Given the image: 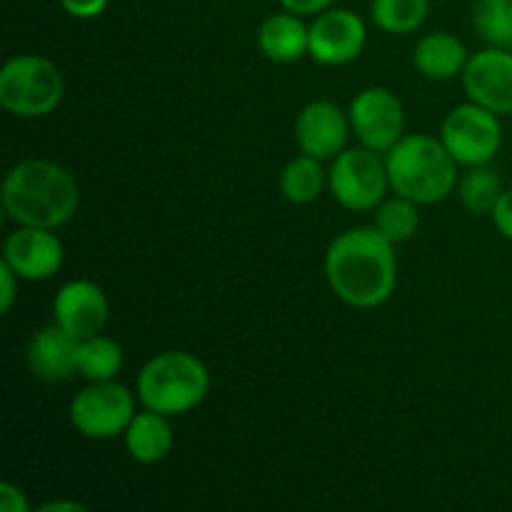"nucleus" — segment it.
Returning <instances> with one entry per match:
<instances>
[{
    "mask_svg": "<svg viewBox=\"0 0 512 512\" xmlns=\"http://www.w3.org/2000/svg\"><path fill=\"white\" fill-rule=\"evenodd\" d=\"M395 245L375 228H350L325 253L330 290L350 308H378L393 295L398 280Z\"/></svg>",
    "mask_w": 512,
    "mask_h": 512,
    "instance_id": "f257e3e1",
    "label": "nucleus"
},
{
    "mask_svg": "<svg viewBox=\"0 0 512 512\" xmlns=\"http://www.w3.org/2000/svg\"><path fill=\"white\" fill-rule=\"evenodd\" d=\"M78 203V183L53 160H23L3 180V208L18 225L55 230L73 218Z\"/></svg>",
    "mask_w": 512,
    "mask_h": 512,
    "instance_id": "f03ea898",
    "label": "nucleus"
},
{
    "mask_svg": "<svg viewBox=\"0 0 512 512\" xmlns=\"http://www.w3.org/2000/svg\"><path fill=\"white\" fill-rule=\"evenodd\" d=\"M390 188L418 205H435L458 188V163L443 140L433 135H403L385 153Z\"/></svg>",
    "mask_w": 512,
    "mask_h": 512,
    "instance_id": "7ed1b4c3",
    "label": "nucleus"
},
{
    "mask_svg": "<svg viewBox=\"0 0 512 512\" xmlns=\"http://www.w3.org/2000/svg\"><path fill=\"white\" fill-rule=\"evenodd\" d=\"M135 388L143 408L175 418L205 400L210 390L208 365L185 350H165L145 363Z\"/></svg>",
    "mask_w": 512,
    "mask_h": 512,
    "instance_id": "20e7f679",
    "label": "nucleus"
},
{
    "mask_svg": "<svg viewBox=\"0 0 512 512\" xmlns=\"http://www.w3.org/2000/svg\"><path fill=\"white\" fill-rule=\"evenodd\" d=\"M63 93V75L43 55H15L0 70V105L20 118L53 113Z\"/></svg>",
    "mask_w": 512,
    "mask_h": 512,
    "instance_id": "39448f33",
    "label": "nucleus"
},
{
    "mask_svg": "<svg viewBox=\"0 0 512 512\" xmlns=\"http://www.w3.org/2000/svg\"><path fill=\"white\" fill-rule=\"evenodd\" d=\"M440 140L463 168L488 165L503 145L500 115L468 100L445 115Z\"/></svg>",
    "mask_w": 512,
    "mask_h": 512,
    "instance_id": "423d86ee",
    "label": "nucleus"
},
{
    "mask_svg": "<svg viewBox=\"0 0 512 512\" xmlns=\"http://www.w3.org/2000/svg\"><path fill=\"white\" fill-rule=\"evenodd\" d=\"M328 188L333 198L353 213L375 210L390 188L385 160L368 148L343 150L328 170Z\"/></svg>",
    "mask_w": 512,
    "mask_h": 512,
    "instance_id": "0eeeda50",
    "label": "nucleus"
},
{
    "mask_svg": "<svg viewBox=\"0 0 512 512\" xmlns=\"http://www.w3.org/2000/svg\"><path fill=\"white\" fill-rule=\"evenodd\" d=\"M68 415L70 425L83 438H118L128 430L130 420L135 418V398L125 385L113 383V380L90 383L88 388L75 395Z\"/></svg>",
    "mask_w": 512,
    "mask_h": 512,
    "instance_id": "6e6552de",
    "label": "nucleus"
},
{
    "mask_svg": "<svg viewBox=\"0 0 512 512\" xmlns=\"http://www.w3.org/2000/svg\"><path fill=\"white\" fill-rule=\"evenodd\" d=\"M350 128H353L355 138L360 145L375 153H388L405 130V110L398 95L388 88H373L360 90L350 103Z\"/></svg>",
    "mask_w": 512,
    "mask_h": 512,
    "instance_id": "1a4fd4ad",
    "label": "nucleus"
},
{
    "mask_svg": "<svg viewBox=\"0 0 512 512\" xmlns=\"http://www.w3.org/2000/svg\"><path fill=\"white\" fill-rule=\"evenodd\" d=\"M368 30L363 18L348 8H328L318 13L310 25L308 55L318 65H345L353 63L365 48Z\"/></svg>",
    "mask_w": 512,
    "mask_h": 512,
    "instance_id": "9d476101",
    "label": "nucleus"
},
{
    "mask_svg": "<svg viewBox=\"0 0 512 512\" xmlns=\"http://www.w3.org/2000/svg\"><path fill=\"white\" fill-rule=\"evenodd\" d=\"M63 255V243L50 228L18 225L3 245V263L28 283L53 278L63 265Z\"/></svg>",
    "mask_w": 512,
    "mask_h": 512,
    "instance_id": "9b49d317",
    "label": "nucleus"
},
{
    "mask_svg": "<svg viewBox=\"0 0 512 512\" xmlns=\"http://www.w3.org/2000/svg\"><path fill=\"white\" fill-rule=\"evenodd\" d=\"M468 100L498 115L512 113V50L485 48L468 60L463 70Z\"/></svg>",
    "mask_w": 512,
    "mask_h": 512,
    "instance_id": "f8f14e48",
    "label": "nucleus"
},
{
    "mask_svg": "<svg viewBox=\"0 0 512 512\" xmlns=\"http://www.w3.org/2000/svg\"><path fill=\"white\" fill-rule=\"evenodd\" d=\"M350 130V115L330 100H313L295 120V140L300 150L318 160H333L343 153Z\"/></svg>",
    "mask_w": 512,
    "mask_h": 512,
    "instance_id": "ddd939ff",
    "label": "nucleus"
},
{
    "mask_svg": "<svg viewBox=\"0 0 512 512\" xmlns=\"http://www.w3.org/2000/svg\"><path fill=\"white\" fill-rule=\"evenodd\" d=\"M110 305L103 288L90 280H70L58 290L53 300V318L60 328L83 340L103 333L108 323Z\"/></svg>",
    "mask_w": 512,
    "mask_h": 512,
    "instance_id": "4468645a",
    "label": "nucleus"
},
{
    "mask_svg": "<svg viewBox=\"0 0 512 512\" xmlns=\"http://www.w3.org/2000/svg\"><path fill=\"white\" fill-rule=\"evenodd\" d=\"M80 340L58 323L38 330L28 343V365L35 378L60 383L78 373Z\"/></svg>",
    "mask_w": 512,
    "mask_h": 512,
    "instance_id": "2eb2a0df",
    "label": "nucleus"
},
{
    "mask_svg": "<svg viewBox=\"0 0 512 512\" xmlns=\"http://www.w3.org/2000/svg\"><path fill=\"white\" fill-rule=\"evenodd\" d=\"M308 38L310 28L303 23V15L285 10L263 20L258 30V48L273 63L290 65L308 55Z\"/></svg>",
    "mask_w": 512,
    "mask_h": 512,
    "instance_id": "dca6fc26",
    "label": "nucleus"
},
{
    "mask_svg": "<svg viewBox=\"0 0 512 512\" xmlns=\"http://www.w3.org/2000/svg\"><path fill=\"white\" fill-rule=\"evenodd\" d=\"M123 438L128 455L140 465L160 463L173 450V428L168 423V415H160L148 408L143 413H135Z\"/></svg>",
    "mask_w": 512,
    "mask_h": 512,
    "instance_id": "f3484780",
    "label": "nucleus"
},
{
    "mask_svg": "<svg viewBox=\"0 0 512 512\" xmlns=\"http://www.w3.org/2000/svg\"><path fill=\"white\" fill-rule=\"evenodd\" d=\"M468 50L453 33H428L415 45L413 65L430 80H453L468 65Z\"/></svg>",
    "mask_w": 512,
    "mask_h": 512,
    "instance_id": "a211bd4d",
    "label": "nucleus"
},
{
    "mask_svg": "<svg viewBox=\"0 0 512 512\" xmlns=\"http://www.w3.org/2000/svg\"><path fill=\"white\" fill-rule=\"evenodd\" d=\"M328 183V173L323 170V160L303 153L290 160L280 173V193L293 205H310L318 200Z\"/></svg>",
    "mask_w": 512,
    "mask_h": 512,
    "instance_id": "6ab92c4d",
    "label": "nucleus"
},
{
    "mask_svg": "<svg viewBox=\"0 0 512 512\" xmlns=\"http://www.w3.org/2000/svg\"><path fill=\"white\" fill-rule=\"evenodd\" d=\"M123 368V348L113 338L103 333L80 340L78 348V373L90 383L113 380Z\"/></svg>",
    "mask_w": 512,
    "mask_h": 512,
    "instance_id": "aec40b11",
    "label": "nucleus"
},
{
    "mask_svg": "<svg viewBox=\"0 0 512 512\" xmlns=\"http://www.w3.org/2000/svg\"><path fill=\"white\" fill-rule=\"evenodd\" d=\"M505 193V185L500 175L490 165H475L460 178L458 195L460 203L473 215H490L498 205L500 195Z\"/></svg>",
    "mask_w": 512,
    "mask_h": 512,
    "instance_id": "412c9836",
    "label": "nucleus"
},
{
    "mask_svg": "<svg viewBox=\"0 0 512 512\" xmlns=\"http://www.w3.org/2000/svg\"><path fill=\"white\" fill-rule=\"evenodd\" d=\"M373 228L393 245L408 243L420 228L418 203H413L410 198H403V195L385 198L383 203L375 208Z\"/></svg>",
    "mask_w": 512,
    "mask_h": 512,
    "instance_id": "4be33fe9",
    "label": "nucleus"
},
{
    "mask_svg": "<svg viewBox=\"0 0 512 512\" xmlns=\"http://www.w3.org/2000/svg\"><path fill=\"white\" fill-rule=\"evenodd\" d=\"M430 0H370V15L380 30L408 35L428 20Z\"/></svg>",
    "mask_w": 512,
    "mask_h": 512,
    "instance_id": "5701e85b",
    "label": "nucleus"
},
{
    "mask_svg": "<svg viewBox=\"0 0 512 512\" xmlns=\"http://www.w3.org/2000/svg\"><path fill=\"white\" fill-rule=\"evenodd\" d=\"M473 25L488 45L512 50V0H475Z\"/></svg>",
    "mask_w": 512,
    "mask_h": 512,
    "instance_id": "b1692460",
    "label": "nucleus"
},
{
    "mask_svg": "<svg viewBox=\"0 0 512 512\" xmlns=\"http://www.w3.org/2000/svg\"><path fill=\"white\" fill-rule=\"evenodd\" d=\"M490 218H493L495 230L512 243V188H505V193L500 195L498 205L490 213Z\"/></svg>",
    "mask_w": 512,
    "mask_h": 512,
    "instance_id": "393cba45",
    "label": "nucleus"
},
{
    "mask_svg": "<svg viewBox=\"0 0 512 512\" xmlns=\"http://www.w3.org/2000/svg\"><path fill=\"white\" fill-rule=\"evenodd\" d=\"M18 275L13 273V268H8L5 263H0V313L8 315L10 308L15 305V298H18Z\"/></svg>",
    "mask_w": 512,
    "mask_h": 512,
    "instance_id": "a878e982",
    "label": "nucleus"
},
{
    "mask_svg": "<svg viewBox=\"0 0 512 512\" xmlns=\"http://www.w3.org/2000/svg\"><path fill=\"white\" fill-rule=\"evenodd\" d=\"M63 10L73 18L80 20H90L98 18L105 8H108V0H60Z\"/></svg>",
    "mask_w": 512,
    "mask_h": 512,
    "instance_id": "bb28decb",
    "label": "nucleus"
},
{
    "mask_svg": "<svg viewBox=\"0 0 512 512\" xmlns=\"http://www.w3.org/2000/svg\"><path fill=\"white\" fill-rule=\"evenodd\" d=\"M0 510L3 512H30V503L18 485L0 483Z\"/></svg>",
    "mask_w": 512,
    "mask_h": 512,
    "instance_id": "cd10ccee",
    "label": "nucleus"
},
{
    "mask_svg": "<svg viewBox=\"0 0 512 512\" xmlns=\"http://www.w3.org/2000/svg\"><path fill=\"white\" fill-rule=\"evenodd\" d=\"M285 10L295 15H318L333 5V0H280Z\"/></svg>",
    "mask_w": 512,
    "mask_h": 512,
    "instance_id": "c85d7f7f",
    "label": "nucleus"
},
{
    "mask_svg": "<svg viewBox=\"0 0 512 512\" xmlns=\"http://www.w3.org/2000/svg\"><path fill=\"white\" fill-rule=\"evenodd\" d=\"M40 510H45V512H85V505L68 503V500H55V503L43 505Z\"/></svg>",
    "mask_w": 512,
    "mask_h": 512,
    "instance_id": "c756f323",
    "label": "nucleus"
}]
</instances>
